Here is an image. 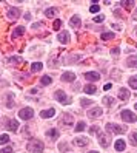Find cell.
Instances as JSON below:
<instances>
[{
    "label": "cell",
    "instance_id": "cell-13",
    "mask_svg": "<svg viewBox=\"0 0 137 153\" xmlns=\"http://www.w3.org/2000/svg\"><path fill=\"white\" fill-rule=\"evenodd\" d=\"M72 142H74V146H77V147H86L88 142H89V139H88V138H76Z\"/></svg>",
    "mask_w": 137,
    "mask_h": 153
},
{
    "label": "cell",
    "instance_id": "cell-41",
    "mask_svg": "<svg viewBox=\"0 0 137 153\" xmlns=\"http://www.w3.org/2000/svg\"><path fill=\"white\" fill-rule=\"evenodd\" d=\"M113 77H114V79L117 80V77H120V71H117V70H114V71H113Z\"/></svg>",
    "mask_w": 137,
    "mask_h": 153
},
{
    "label": "cell",
    "instance_id": "cell-4",
    "mask_svg": "<svg viewBox=\"0 0 137 153\" xmlns=\"http://www.w3.org/2000/svg\"><path fill=\"white\" fill-rule=\"evenodd\" d=\"M120 118L125 121V122H136L137 121V116L131 111V110H123L120 113Z\"/></svg>",
    "mask_w": 137,
    "mask_h": 153
},
{
    "label": "cell",
    "instance_id": "cell-32",
    "mask_svg": "<svg viewBox=\"0 0 137 153\" xmlns=\"http://www.w3.org/2000/svg\"><path fill=\"white\" fill-rule=\"evenodd\" d=\"M85 128H86V124H85L83 121H80V122L77 124V127H76V131H77V133H80V131H83Z\"/></svg>",
    "mask_w": 137,
    "mask_h": 153
},
{
    "label": "cell",
    "instance_id": "cell-12",
    "mask_svg": "<svg viewBox=\"0 0 137 153\" xmlns=\"http://www.w3.org/2000/svg\"><path fill=\"white\" fill-rule=\"evenodd\" d=\"M6 128L11 130V131H17V128H19V122H17L15 119H8L6 121Z\"/></svg>",
    "mask_w": 137,
    "mask_h": 153
},
{
    "label": "cell",
    "instance_id": "cell-21",
    "mask_svg": "<svg viewBox=\"0 0 137 153\" xmlns=\"http://www.w3.org/2000/svg\"><path fill=\"white\" fill-rule=\"evenodd\" d=\"M83 91H85L86 94H94V93L97 91V88H96V85H91V84H89V85H85V87H83Z\"/></svg>",
    "mask_w": 137,
    "mask_h": 153
},
{
    "label": "cell",
    "instance_id": "cell-31",
    "mask_svg": "<svg viewBox=\"0 0 137 153\" xmlns=\"http://www.w3.org/2000/svg\"><path fill=\"white\" fill-rule=\"evenodd\" d=\"M103 104H105L106 107H113L114 99H113V97H109V96H106V97H103Z\"/></svg>",
    "mask_w": 137,
    "mask_h": 153
},
{
    "label": "cell",
    "instance_id": "cell-2",
    "mask_svg": "<svg viewBox=\"0 0 137 153\" xmlns=\"http://www.w3.org/2000/svg\"><path fill=\"white\" fill-rule=\"evenodd\" d=\"M106 130L111 131V133H116V134H123L126 133V127H123V125H117V124H106Z\"/></svg>",
    "mask_w": 137,
    "mask_h": 153
},
{
    "label": "cell",
    "instance_id": "cell-44",
    "mask_svg": "<svg viewBox=\"0 0 137 153\" xmlns=\"http://www.w3.org/2000/svg\"><path fill=\"white\" fill-rule=\"evenodd\" d=\"M114 14H116L117 17H120V16H122V13H120V10H116V11H114Z\"/></svg>",
    "mask_w": 137,
    "mask_h": 153
},
{
    "label": "cell",
    "instance_id": "cell-14",
    "mask_svg": "<svg viewBox=\"0 0 137 153\" xmlns=\"http://www.w3.org/2000/svg\"><path fill=\"white\" fill-rule=\"evenodd\" d=\"M126 65L131 68H137V54H131L126 59Z\"/></svg>",
    "mask_w": 137,
    "mask_h": 153
},
{
    "label": "cell",
    "instance_id": "cell-34",
    "mask_svg": "<svg viewBox=\"0 0 137 153\" xmlns=\"http://www.w3.org/2000/svg\"><path fill=\"white\" fill-rule=\"evenodd\" d=\"M91 104H93V102H91L89 99H82V101H80V105L82 107H89Z\"/></svg>",
    "mask_w": 137,
    "mask_h": 153
},
{
    "label": "cell",
    "instance_id": "cell-20",
    "mask_svg": "<svg viewBox=\"0 0 137 153\" xmlns=\"http://www.w3.org/2000/svg\"><path fill=\"white\" fill-rule=\"evenodd\" d=\"M114 147H116V150H117V152H123V150H125V147H126V144H125V141H123V139H119V141H116Z\"/></svg>",
    "mask_w": 137,
    "mask_h": 153
},
{
    "label": "cell",
    "instance_id": "cell-16",
    "mask_svg": "<svg viewBox=\"0 0 137 153\" xmlns=\"http://www.w3.org/2000/svg\"><path fill=\"white\" fill-rule=\"evenodd\" d=\"M119 99H120V101H128V99H130V91H128L126 88H120L119 90Z\"/></svg>",
    "mask_w": 137,
    "mask_h": 153
},
{
    "label": "cell",
    "instance_id": "cell-51",
    "mask_svg": "<svg viewBox=\"0 0 137 153\" xmlns=\"http://www.w3.org/2000/svg\"><path fill=\"white\" fill-rule=\"evenodd\" d=\"M136 34H137V31H136Z\"/></svg>",
    "mask_w": 137,
    "mask_h": 153
},
{
    "label": "cell",
    "instance_id": "cell-17",
    "mask_svg": "<svg viewBox=\"0 0 137 153\" xmlns=\"http://www.w3.org/2000/svg\"><path fill=\"white\" fill-rule=\"evenodd\" d=\"M56 114V110L54 108H48V110H43L42 113H40V116L43 119H49V118H52V116Z\"/></svg>",
    "mask_w": 137,
    "mask_h": 153
},
{
    "label": "cell",
    "instance_id": "cell-7",
    "mask_svg": "<svg viewBox=\"0 0 137 153\" xmlns=\"http://www.w3.org/2000/svg\"><path fill=\"white\" fill-rule=\"evenodd\" d=\"M99 142H100V146L102 147H109V144H111V138H109V134L106 133H100L99 134Z\"/></svg>",
    "mask_w": 137,
    "mask_h": 153
},
{
    "label": "cell",
    "instance_id": "cell-49",
    "mask_svg": "<svg viewBox=\"0 0 137 153\" xmlns=\"http://www.w3.org/2000/svg\"><path fill=\"white\" fill-rule=\"evenodd\" d=\"M134 107H136V110H137V104H136V105H134Z\"/></svg>",
    "mask_w": 137,
    "mask_h": 153
},
{
    "label": "cell",
    "instance_id": "cell-6",
    "mask_svg": "<svg viewBox=\"0 0 137 153\" xmlns=\"http://www.w3.org/2000/svg\"><path fill=\"white\" fill-rule=\"evenodd\" d=\"M62 125H66V127H71L72 124H74V116L69 114V113H63L62 119H60Z\"/></svg>",
    "mask_w": 137,
    "mask_h": 153
},
{
    "label": "cell",
    "instance_id": "cell-19",
    "mask_svg": "<svg viewBox=\"0 0 137 153\" xmlns=\"http://www.w3.org/2000/svg\"><path fill=\"white\" fill-rule=\"evenodd\" d=\"M23 33H25V28H23V26H17V28H14L11 37H13V39H17V37H20V36H23Z\"/></svg>",
    "mask_w": 137,
    "mask_h": 153
},
{
    "label": "cell",
    "instance_id": "cell-37",
    "mask_svg": "<svg viewBox=\"0 0 137 153\" xmlns=\"http://www.w3.org/2000/svg\"><path fill=\"white\" fill-rule=\"evenodd\" d=\"M99 10H100V6L96 5V3H93V6L89 8V11H91V13H99Z\"/></svg>",
    "mask_w": 137,
    "mask_h": 153
},
{
    "label": "cell",
    "instance_id": "cell-25",
    "mask_svg": "<svg viewBox=\"0 0 137 153\" xmlns=\"http://www.w3.org/2000/svg\"><path fill=\"white\" fill-rule=\"evenodd\" d=\"M69 25L72 26V28H77V26L80 25V17H77V16L71 17V20H69Z\"/></svg>",
    "mask_w": 137,
    "mask_h": 153
},
{
    "label": "cell",
    "instance_id": "cell-1",
    "mask_svg": "<svg viewBox=\"0 0 137 153\" xmlns=\"http://www.w3.org/2000/svg\"><path fill=\"white\" fill-rule=\"evenodd\" d=\"M26 149H28V152H32V153H40L45 149V144L42 141H39V139H32V141L28 142Z\"/></svg>",
    "mask_w": 137,
    "mask_h": 153
},
{
    "label": "cell",
    "instance_id": "cell-42",
    "mask_svg": "<svg viewBox=\"0 0 137 153\" xmlns=\"http://www.w3.org/2000/svg\"><path fill=\"white\" fill-rule=\"evenodd\" d=\"M23 134H26V136L29 134V127H28V125H25V127H23Z\"/></svg>",
    "mask_w": 137,
    "mask_h": 153
},
{
    "label": "cell",
    "instance_id": "cell-18",
    "mask_svg": "<svg viewBox=\"0 0 137 153\" xmlns=\"http://www.w3.org/2000/svg\"><path fill=\"white\" fill-rule=\"evenodd\" d=\"M23 59L20 56H13V57H8L6 59V64L8 65H14V64H22Z\"/></svg>",
    "mask_w": 137,
    "mask_h": 153
},
{
    "label": "cell",
    "instance_id": "cell-35",
    "mask_svg": "<svg viewBox=\"0 0 137 153\" xmlns=\"http://www.w3.org/2000/svg\"><path fill=\"white\" fill-rule=\"evenodd\" d=\"M79 59H80V56H79V54L72 56V57H69V56H68V57L65 59V62H76V60H79Z\"/></svg>",
    "mask_w": 137,
    "mask_h": 153
},
{
    "label": "cell",
    "instance_id": "cell-3",
    "mask_svg": "<svg viewBox=\"0 0 137 153\" xmlns=\"http://www.w3.org/2000/svg\"><path fill=\"white\" fill-rule=\"evenodd\" d=\"M19 116H20L22 121H29L32 116H34V110L29 108V107H25V108H22V110L19 111Z\"/></svg>",
    "mask_w": 137,
    "mask_h": 153
},
{
    "label": "cell",
    "instance_id": "cell-22",
    "mask_svg": "<svg viewBox=\"0 0 137 153\" xmlns=\"http://www.w3.org/2000/svg\"><path fill=\"white\" fill-rule=\"evenodd\" d=\"M120 5H123V8H125V10L131 11V10H133V6H134V2H133V0H122V2H120Z\"/></svg>",
    "mask_w": 137,
    "mask_h": 153
},
{
    "label": "cell",
    "instance_id": "cell-8",
    "mask_svg": "<svg viewBox=\"0 0 137 153\" xmlns=\"http://www.w3.org/2000/svg\"><path fill=\"white\" fill-rule=\"evenodd\" d=\"M102 113H103V110L100 108V107H94V108H91V110L88 111V118H91V119L100 118V116H102Z\"/></svg>",
    "mask_w": 137,
    "mask_h": 153
},
{
    "label": "cell",
    "instance_id": "cell-26",
    "mask_svg": "<svg viewBox=\"0 0 137 153\" xmlns=\"http://www.w3.org/2000/svg\"><path fill=\"white\" fill-rule=\"evenodd\" d=\"M46 136H49V138H54V139H57V138H59V131H57V128H49V130L46 131Z\"/></svg>",
    "mask_w": 137,
    "mask_h": 153
},
{
    "label": "cell",
    "instance_id": "cell-43",
    "mask_svg": "<svg viewBox=\"0 0 137 153\" xmlns=\"http://www.w3.org/2000/svg\"><path fill=\"white\" fill-rule=\"evenodd\" d=\"M60 150H62V152H65V150H66V144H65V142H62V144H60Z\"/></svg>",
    "mask_w": 137,
    "mask_h": 153
},
{
    "label": "cell",
    "instance_id": "cell-38",
    "mask_svg": "<svg viewBox=\"0 0 137 153\" xmlns=\"http://www.w3.org/2000/svg\"><path fill=\"white\" fill-rule=\"evenodd\" d=\"M89 133L94 134V133H99V125H93V127L89 128Z\"/></svg>",
    "mask_w": 137,
    "mask_h": 153
},
{
    "label": "cell",
    "instance_id": "cell-11",
    "mask_svg": "<svg viewBox=\"0 0 137 153\" xmlns=\"http://www.w3.org/2000/svg\"><path fill=\"white\" fill-rule=\"evenodd\" d=\"M57 40L62 43H68L69 42V31H60L57 34Z\"/></svg>",
    "mask_w": 137,
    "mask_h": 153
},
{
    "label": "cell",
    "instance_id": "cell-40",
    "mask_svg": "<svg viewBox=\"0 0 137 153\" xmlns=\"http://www.w3.org/2000/svg\"><path fill=\"white\" fill-rule=\"evenodd\" d=\"M52 26H54V30H59V28H60V26H62V22H60V20L57 19L56 22H54V25H52Z\"/></svg>",
    "mask_w": 137,
    "mask_h": 153
},
{
    "label": "cell",
    "instance_id": "cell-45",
    "mask_svg": "<svg viewBox=\"0 0 137 153\" xmlns=\"http://www.w3.org/2000/svg\"><path fill=\"white\" fill-rule=\"evenodd\" d=\"M109 88H111V84H105V87H103L105 91H106V90H109Z\"/></svg>",
    "mask_w": 137,
    "mask_h": 153
},
{
    "label": "cell",
    "instance_id": "cell-46",
    "mask_svg": "<svg viewBox=\"0 0 137 153\" xmlns=\"http://www.w3.org/2000/svg\"><path fill=\"white\" fill-rule=\"evenodd\" d=\"M42 25H43L42 22H40V23H34V25H32V28H39V26H42Z\"/></svg>",
    "mask_w": 137,
    "mask_h": 153
},
{
    "label": "cell",
    "instance_id": "cell-50",
    "mask_svg": "<svg viewBox=\"0 0 137 153\" xmlns=\"http://www.w3.org/2000/svg\"><path fill=\"white\" fill-rule=\"evenodd\" d=\"M136 17H137V11H136Z\"/></svg>",
    "mask_w": 137,
    "mask_h": 153
},
{
    "label": "cell",
    "instance_id": "cell-24",
    "mask_svg": "<svg viewBox=\"0 0 137 153\" xmlns=\"http://www.w3.org/2000/svg\"><path fill=\"white\" fill-rule=\"evenodd\" d=\"M128 85H130L131 88H134V90H137V74L131 76L130 79H128Z\"/></svg>",
    "mask_w": 137,
    "mask_h": 153
},
{
    "label": "cell",
    "instance_id": "cell-10",
    "mask_svg": "<svg viewBox=\"0 0 137 153\" xmlns=\"http://www.w3.org/2000/svg\"><path fill=\"white\" fill-rule=\"evenodd\" d=\"M8 17H10L11 20H15L17 17L20 16V10L19 8H15V6H13V8H10V10H8V14H6Z\"/></svg>",
    "mask_w": 137,
    "mask_h": 153
},
{
    "label": "cell",
    "instance_id": "cell-48",
    "mask_svg": "<svg viewBox=\"0 0 137 153\" xmlns=\"http://www.w3.org/2000/svg\"><path fill=\"white\" fill-rule=\"evenodd\" d=\"M88 153H99V152H96V150H91V152H88Z\"/></svg>",
    "mask_w": 137,
    "mask_h": 153
},
{
    "label": "cell",
    "instance_id": "cell-28",
    "mask_svg": "<svg viewBox=\"0 0 137 153\" xmlns=\"http://www.w3.org/2000/svg\"><path fill=\"white\" fill-rule=\"evenodd\" d=\"M57 14V8H48L46 11H45V16L46 17H54Z\"/></svg>",
    "mask_w": 137,
    "mask_h": 153
},
{
    "label": "cell",
    "instance_id": "cell-27",
    "mask_svg": "<svg viewBox=\"0 0 137 153\" xmlns=\"http://www.w3.org/2000/svg\"><path fill=\"white\" fill-rule=\"evenodd\" d=\"M40 84H42V85H51V84H52V79H51L49 76H42V77H40Z\"/></svg>",
    "mask_w": 137,
    "mask_h": 153
},
{
    "label": "cell",
    "instance_id": "cell-29",
    "mask_svg": "<svg viewBox=\"0 0 137 153\" xmlns=\"http://www.w3.org/2000/svg\"><path fill=\"white\" fill-rule=\"evenodd\" d=\"M116 37L114 33H102V40H113Z\"/></svg>",
    "mask_w": 137,
    "mask_h": 153
},
{
    "label": "cell",
    "instance_id": "cell-9",
    "mask_svg": "<svg viewBox=\"0 0 137 153\" xmlns=\"http://www.w3.org/2000/svg\"><path fill=\"white\" fill-rule=\"evenodd\" d=\"M83 76H85V79L91 80V82H97V80L100 79V74L97 73V71H88V73H85Z\"/></svg>",
    "mask_w": 137,
    "mask_h": 153
},
{
    "label": "cell",
    "instance_id": "cell-36",
    "mask_svg": "<svg viewBox=\"0 0 137 153\" xmlns=\"http://www.w3.org/2000/svg\"><path fill=\"white\" fill-rule=\"evenodd\" d=\"M103 20H105V16H102V14H99V16L94 17V22H97V23H102Z\"/></svg>",
    "mask_w": 137,
    "mask_h": 153
},
{
    "label": "cell",
    "instance_id": "cell-5",
    "mask_svg": "<svg viewBox=\"0 0 137 153\" xmlns=\"http://www.w3.org/2000/svg\"><path fill=\"white\" fill-rule=\"evenodd\" d=\"M54 96H56V99H57V101H59L60 104H63V105H68V104L71 102V99L66 96V93H65V91H62V90H57Z\"/></svg>",
    "mask_w": 137,
    "mask_h": 153
},
{
    "label": "cell",
    "instance_id": "cell-33",
    "mask_svg": "<svg viewBox=\"0 0 137 153\" xmlns=\"http://www.w3.org/2000/svg\"><path fill=\"white\" fill-rule=\"evenodd\" d=\"M8 141H11L8 134H2V136H0V144H6Z\"/></svg>",
    "mask_w": 137,
    "mask_h": 153
},
{
    "label": "cell",
    "instance_id": "cell-23",
    "mask_svg": "<svg viewBox=\"0 0 137 153\" xmlns=\"http://www.w3.org/2000/svg\"><path fill=\"white\" fill-rule=\"evenodd\" d=\"M42 68H43V64H42V62H34V64L31 65V71H32V73H39Z\"/></svg>",
    "mask_w": 137,
    "mask_h": 153
},
{
    "label": "cell",
    "instance_id": "cell-30",
    "mask_svg": "<svg viewBox=\"0 0 137 153\" xmlns=\"http://www.w3.org/2000/svg\"><path fill=\"white\" fill-rule=\"evenodd\" d=\"M130 142H131V146L137 147V133H131L130 134Z\"/></svg>",
    "mask_w": 137,
    "mask_h": 153
},
{
    "label": "cell",
    "instance_id": "cell-39",
    "mask_svg": "<svg viewBox=\"0 0 137 153\" xmlns=\"http://www.w3.org/2000/svg\"><path fill=\"white\" fill-rule=\"evenodd\" d=\"M0 153H14V152H13V149H11V147H5V149L0 150Z\"/></svg>",
    "mask_w": 137,
    "mask_h": 153
},
{
    "label": "cell",
    "instance_id": "cell-15",
    "mask_svg": "<svg viewBox=\"0 0 137 153\" xmlns=\"http://www.w3.org/2000/svg\"><path fill=\"white\" fill-rule=\"evenodd\" d=\"M74 79H76V74L69 73V71H66V73L62 74V80H63V82H74Z\"/></svg>",
    "mask_w": 137,
    "mask_h": 153
},
{
    "label": "cell",
    "instance_id": "cell-47",
    "mask_svg": "<svg viewBox=\"0 0 137 153\" xmlns=\"http://www.w3.org/2000/svg\"><path fill=\"white\" fill-rule=\"evenodd\" d=\"M111 53H113V54H117V53H119V48H113Z\"/></svg>",
    "mask_w": 137,
    "mask_h": 153
}]
</instances>
